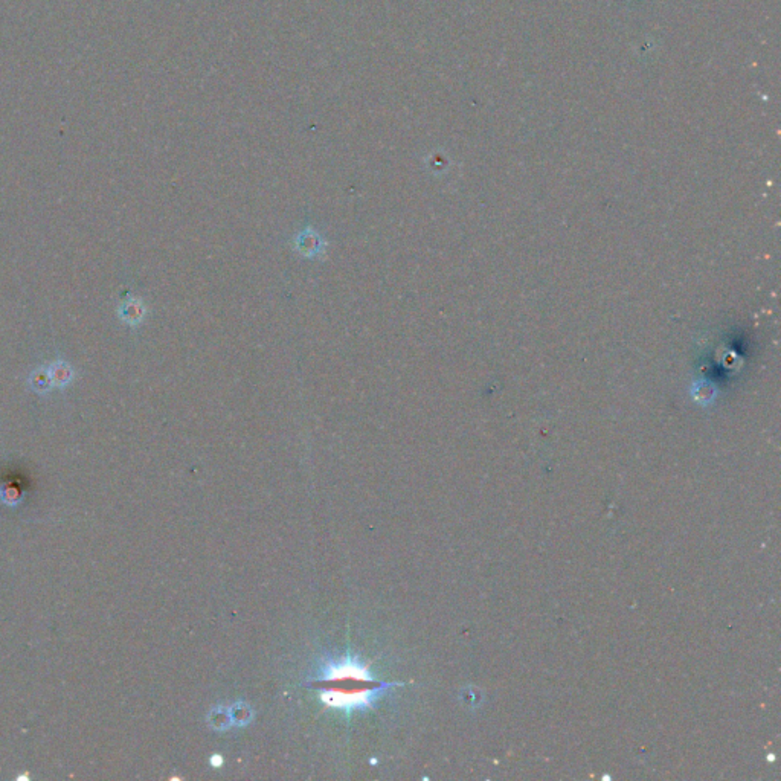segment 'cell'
I'll return each mask as SVG.
<instances>
[{"mask_svg":"<svg viewBox=\"0 0 781 781\" xmlns=\"http://www.w3.org/2000/svg\"><path fill=\"white\" fill-rule=\"evenodd\" d=\"M392 685L396 684L379 682V684L359 687H325L320 692L319 697L330 708L350 713L352 710H362L373 706L374 701L380 696L383 690Z\"/></svg>","mask_w":781,"mask_h":781,"instance_id":"6da1fadb","label":"cell"},{"mask_svg":"<svg viewBox=\"0 0 781 781\" xmlns=\"http://www.w3.org/2000/svg\"><path fill=\"white\" fill-rule=\"evenodd\" d=\"M318 685H359V684H377L374 676L369 673L368 665L360 662L357 657L345 656L339 661H330L319 678L315 680Z\"/></svg>","mask_w":781,"mask_h":781,"instance_id":"7a4b0ae2","label":"cell"},{"mask_svg":"<svg viewBox=\"0 0 781 781\" xmlns=\"http://www.w3.org/2000/svg\"><path fill=\"white\" fill-rule=\"evenodd\" d=\"M293 249L299 255H302L304 258H308V260L324 258L327 251V241L315 228L306 226L299 234L295 235Z\"/></svg>","mask_w":781,"mask_h":781,"instance_id":"3957f363","label":"cell"},{"mask_svg":"<svg viewBox=\"0 0 781 781\" xmlns=\"http://www.w3.org/2000/svg\"><path fill=\"white\" fill-rule=\"evenodd\" d=\"M145 315V308L141 302H130L127 304L126 307V318L130 320V322H139V320L142 319V316Z\"/></svg>","mask_w":781,"mask_h":781,"instance_id":"277c9868","label":"cell"},{"mask_svg":"<svg viewBox=\"0 0 781 781\" xmlns=\"http://www.w3.org/2000/svg\"><path fill=\"white\" fill-rule=\"evenodd\" d=\"M211 764H212V766H214V768H220V766H221V764H223V759H221V757H220V755H212V759H211Z\"/></svg>","mask_w":781,"mask_h":781,"instance_id":"5b68a950","label":"cell"}]
</instances>
